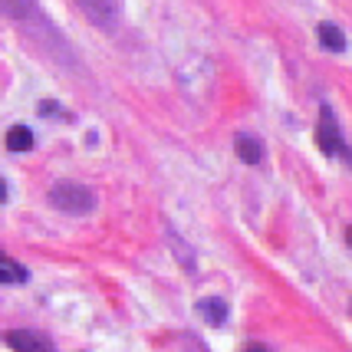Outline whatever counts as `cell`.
<instances>
[{"label": "cell", "instance_id": "6da1fadb", "mask_svg": "<svg viewBox=\"0 0 352 352\" xmlns=\"http://www.w3.org/2000/svg\"><path fill=\"white\" fill-rule=\"evenodd\" d=\"M50 204H53L56 211H63V214L82 217L96 208V195L79 182H56L50 188Z\"/></svg>", "mask_w": 352, "mask_h": 352}, {"label": "cell", "instance_id": "7a4b0ae2", "mask_svg": "<svg viewBox=\"0 0 352 352\" xmlns=\"http://www.w3.org/2000/svg\"><path fill=\"white\" fill-rule=\"evenodd\" d=\"M316 145L322 148V155H342L346 162L352 165V152L349 145L342 142V132H339L336 119H333V112H329V106L320 109V125H316Z\"/></svg>", "mask_w": 352, "mask_h": 352}, {"label": "cell", "instance_id": "3957f363", "mask_svg": "<svg viewBox=\"0 0 352 352\" xmlns=\"http://www.w3.org/2000/svg\"><path fill=\"white\" fill-rule=\"evenodd\" d=\"M3 346L7 349H27V352H50L53 349V342L43 336H36V333H27V329H14V333H7L3 336Z\"/></svg>", "mask_w": 352, "mask_h": 352}, {"label": "cell", "instance_id": "277c9868", "mask_svg": "<svg viewBox=\"0 0 352 352\" xmlns=\"http://www.w3.org/2000/svg\"><path fill=\"white\" fill-rule=\"evenodd\" d=\"M76 3L92 23H99V27H112V23H116V7H112V0H76Z\"/></svg>", "mask_w": 352, "mask_h": 352}, {"label": "cell", "instance_id": "5b68a950", "mask_svg": "<svg viewBox=\"0 0 352 352\" xmlns=\"http://www.w3.org/2000/svg\"><path fill=\"white\" fill-rule=\"evenodd\" d=\"M195 309L201 313V320L208 322V326H224L228 322V303L224 300H217V296H201Z\"/></svg>", "mask_w": 352, "mask_h": 352}, {"label": "cell", "instance_id": "8992f818", "mask_svg": "<svg viewBox=\"0 0 352 352\" xmlns=\"http://www.w3.org/2000/svg\"><path fill=\"white\" fill-rule=\"evenodd\" d=\"M234 152H237V158H241L244 165H261V162H263V145H261V138L247 135V132H241V135L234 138Z\"/></svg>", "mask_w": 352, "mask_h": 352}, {"label": "cell", "instance_id": "52a82bcc", "mask_svg": "<svg viewBox=\"0 0 352 352\" xmlns=\"http://www.w3.org/2000/svg\"><path fill=\"white\" fill-rule=\"evenodd\" d=\"M3 3V16L7 20H36L40 16V10H36V3L33 0H0Z\"/></svg>", "mask_w": 352, "mask_h": 352}, {"label": "cell", "instance_id": "ba28073f", "mask_svg": "<svg viewBox=\"0 0 352 352\" xmlns=\"http://www.w3.org/2000/svg\"><path fill=\"white\" fill-rule=\"evenodd\" d=\"M316 36H320V43L326 50H333V53H342L346 50V33L339 30L336 23H320L316 27Z\"/></svg>", "mask_w": 352, "mask_h": 352}, {"label": "cell", "instance_id": "9c48e42d", "mask_svg": "<svg viewBox=\"0 0 352 352\" xmlns=\"http://www.w3.org/2000/svg\"><path fill=\"white\" fill-rule=\"evenodd\" d=\"M0 280H3V287H20V283L30 280V274L10 257H0Z\"/></svg>", "mask_w": 352, "mask_h": 352}, {"label": "cell", "instance_id": "30bf717a", "mask_svg": "<svg viewBox=\"0 0 352 352\" xmlns=\"http://www.w3.org/2000/svg\"><path fill=\"white\" fill-rule=\"evenodd\" d=\"M7 148L10 152H30L33 148V132L27 125H14L10 132H7Z\"/></svg>", "mask_w": 352, "mask_h": 352}, {"label": "cell", "instance_id": "8fae6325", "mask_svg": "<svg viewBox=\"0 0 352 352\" xmlns=\"http://www.w3.org/2000/svg\"><path fill=\"white\" fill-rule=\"evenodd\" d=\"M40 116H66V112H63L60 106H56V102H53V99H43V102H40Z\"/></svg>", "mask_w": 352, "mask_h": 352}, {"label": "cell", "instance_id": "7c38bea8", "mask_svg": "<svg viewBox=\"0 0 352 352\" xmlns=\"http://www.w3.org/2000/svg\"><path fill=\"white\" fill-rule=\"evenodd\" d=\"M346 241H349V244H352V228H349V237H346Z\"/></svg>", "mask_w": 352, "mask_h": 352}]
</instances>
